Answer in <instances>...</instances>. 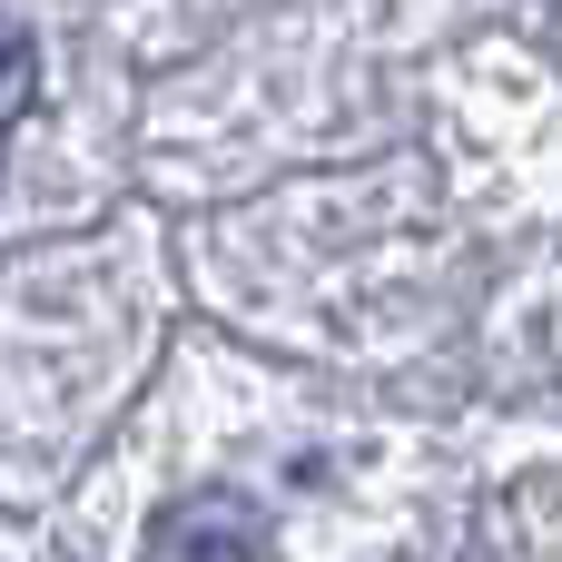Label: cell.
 <instances>
[{"mask_svg": "<svg viewBox=\"0 0 562 562\" xmlns=\"http://www.w3.org/2000/svg\"><path fill=\"white\" fill-rule=\"evenodd\" d=\"M158 553H188V562H257V504H237V494L168 504V514H158Z\"/></svg>", "mask_w": 562, "mask_h": 562, "instance_id": "1", "label": "cell"}, {"mask_svg": "<svg viewBox=\"0 0 562 562\" xmlns=\"http://www.w3.org/2000/svg\"><path fill=\"white\" fill-rule=\"evenodd\" d=\"M30 99H40V59H30L20 20L0 10V128H10V119H30Z\"/></svg>", "mask_w": 562, "mask_h": 562, "instance_id": "2", "label": "cell"}]
</instances>
